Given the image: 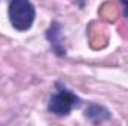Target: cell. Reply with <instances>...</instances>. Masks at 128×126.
<instances>
[{
	"instance_id": "5b68a950",
	"label": "cell",
	"mask_w": 128,
	"mask_h": 126,
	"mask_svg": "<svg viewBox=\"0 0 128 126\" xmlns=\"http://www.w3.org/2000/svg\"><path fill=\"white\" fill-rule=\"evenodd\" d=\"M121 1H122V3H124L125 6H128V0H121Z\"/></svg>"
},
{
	"instance_id": "6da1fadb",
	"label": "cell",
	"mask_w": 128,
	"mask_h": 126,
	"mask_svg": "<svg viewBox=\"0 0 128 126\" xmlns=\"http://www.w3.org/2000/svg\"><path fill=\"white\" fill-rule=\"evenodd\" d=\"M36 18V9L30 0H12L9 4V21L16 31L32 28Z\"/></svg>"
},
{
	"instance_id": "3957f363",
	"label": "cell",
	"mask_w": 128,
	"mask_h": 126,
	"mask_svg": "<svg viewBox=\"0 0 128 126\" xmlns=\"http://www.w3.org/2000/svg\"><path fill=\"white\" fill-rule=\"evenodd\" d=\"M46 37L51 43L52 51L58 57H66V48H64V40L61 37V25L58 22H52L51 27L46 31Z\"/></svg>"
},
{
	"instance_id": "277c9868",
	"label": "cell",
	"mask_w": 128,
	"mask_h": 126,
	"mask_svg": "<svg viewBox=\"0 0 128 126\" xmlns=\"http://www.w3.org/2000/svg\"><path fill=\"white\" fill-rule=\"evenodd\" d=\"M85 116L92 120V122H103V120H107L110 117V111L107 108H104L103 105H98V104H91L86 111H85Z\"/></svg>"
},
{
	"instance_id": "7a4b0ae2",
	"label": "cell",
	"mask_w": 128,
	"mask_h": 126,
	"mask_svg": "<svg viewBox=\"0 0 128 126\" xmlns=\"http://www.w3.org/2000/svg\"><path fill=\"white\" fill-rule=\"evenodd\" d=\"M57 88H58L57 94H54L49 99L48 110L57 116H67L72 113L73 108L80 105V98L61 86L60 83H57Z\"/></svg>"
}]
</instances>
